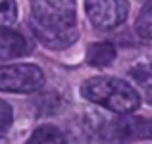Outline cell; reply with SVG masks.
Returning a JSON list of instances; mask_svg holds the SVG:
<instances>
[{"label":"cell","mask_w":152,"mask_h":144,"mask_svg":"<svg viewBox=\"0 0 152 144\" xmlns=\"http://www.w3.org/2000/svg\"><path fill=\"white\" fill-rule=\"evenodd\" d=\"M18 19L15 0H0V27H8Z\"/></svg>","instance_id":"cell-9"},{"label":"cell","mask_w":152,"mask_h":144,"mask_svg":"<svg viewBox=\"0 0 152 144\" xmlns=\"http://www.w3.org/2000/svg\"><path fill=\"white\" fill-rule=\"evenodd\" d=\"M31 29L45 46L60 50L77 41L75 0H31Z\"/></svg>","instance_id":"cell-1"},{"label":"cell","mask_w":152,"mask_h":144,"mask_svg":"<svg viewBox=\"0 0 152 144\" xmlns=\"http://www.w3.org/2000/svg\"><path fill=\"white\" fill-rule=\"evenodd\" d=\"M45 85V73L33 63L0 65V90L2 92H35Z\"/></svg>","instance_id":"cell-3"},{"label":"cell","mask_w":152,"mask_h":144,"mask_svg":"<svg viewBox=\"0 0 152 144\" xmlns=\"http://www.w3.org/2000/svg\"><path fill=\"white\" fill-rule=\"evenodd\" d=\"M81 94L89 102L115 111L119 115H127L135 111L141 104L137 90L129 83L115 77H93L81 85Z\"/></svg>","instance_id":"cell-2"},{"label":"cell","mask_w":152,"mask_h":144,"mask_svg":"<svg viewBox=\"0 0 152 144\" xmlns=\"http://www.w3.org/2000/svg\"><path fill=\"white\" fill-rule=\"evenodd\" d=\"M114 58H115V48L110 42H94L89 46V52H87V62L93 67H104L114 62Z\"/></svg>","instance_id":"cell-7"},{"label":"cell","mask_w":152,"mask_h":144,"mask_svg":"<svg viewBox=\"0 0 152 144\" xmlns=\"http://www.w3.org/2000/svg\"><path fill=\"white\" fill-rule=\"evenodd\" d=\"M85 10L91 23L100 31L121 25L127 17V0H85Z\"/></svg>","instance_id":"cell-4"},{"label":"cell","mask_w":152,"mask_h":144,"mask_svg":"<svg viewBox=\"0 0 152 144\" xmlns=\"http://www.w3.org/2000/svg\"><path fill=\"white\" fill-rule=\"evenodd\" d=\"M12 119H14L12 108L8 106L4 100H0V137H2V135H6V131L10 129Z\"/></svg>","instance_id":"cell-11"},{"label":"cell","mask_w":152,"mask_h":144,"mask_svg":"<svg viewBox=\"0 0 152 144\" xmlns=\"http://www.w3.org/2000/svg\"><path fill=\"white\" fill-rule=\"evenodd\" d=\"M150 137L148 123L139 117H118L102 125L100 144H129L133 138Z\"/></svg>","instance_id":"cell-5"},{"label":"cell","mask_w":152,"mask_h":144,"mask_svg":"<svg viewBox=\"0 0 152 144\" xmlns=\"http://www.w3.org/2000/svg\"><path fill=\"white\" fill-rule=\"evenodd\" d=\"M148 133H150V137H152V121L148 123Z\"/></svg>","instance_id":"cell-13"},{"label":"cell","mask_w":152,"mask_h":144,"mask_svg":"<svg viewBox=\"0 0 152 144\" xmlns=\"http://www.w3.org/2000/svg\"><path fill=\"white\" fill-rule=\"evenodd\" d=\"M31 52V44L23 35L8 27H0V62L21 58Z\"/></svg>","instance_id":"cell-6"},{"label":"cell","mask_w":152,"mask_h":144,"mask_svg":"<svg viewBox=\"0 0 152 144\" xmlns=\"http://www.w3.org/2000/svg\"><path fill=\"white\" fill-rule=\"evenodd\" d=\"M137 33L142 39H152V6H146L137 19Z\"/></svg>","instance_id":"cell-10"},{"label":"cell","mask_w":152,"mask_h":144,"mask_svg":"<svg viewBox=\"0 0 152 144\" xmlns=\"http://www.w3.org/2000/svg\"><path fill=\"white\" fill-rule=\"evenodd\" d=\"M146 98H148V104L152 106V87H150L148 90H146Z\"/></svg>","instance_id":"cell-12"},{"label":"cell","mask_w":152,"mask_h":144,"mask_svg":"<svg viewBox=\"0 0 152 144\" xmlns=\"http://www.w3.org/2000/svg\"><path fill=\"white\" fill-rule=\"evenodd\" d=\"M27 144H69L67 138L62 135V131H58L52 125H42L31 135V138Z\"/></svg>","instance_id":"cell-8"}]
</instances>
